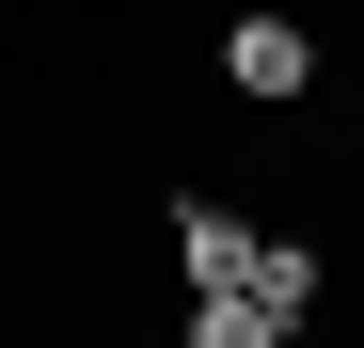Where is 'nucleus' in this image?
I'll return each mask as SVG.
<instances>
[{
	"instance_id": "f03ea898",
	"label": "nucleus",
	"mask_w": 364,
	"mask_h": 348,
	"mask_svg": "<svg viewBox=\"0 0 364 348\" xmlns=\"http://www.w3.org/2000/svg\"><path fill=\"white\" fill-rule=\"evenodd\" d=\"M222 80H237V95H301V80H317V48H301L285 16H237V32H222Z\"/></svg>"
},
{
	"instance_id": "20e7f679",
	"label": "nucleus",
	"mask_w": 364,
	"mask_h": 348,
	"mask_svg": "<svg viewBox=\"0 0 364 348\" xmlns=\"http://www.w3.org/2000/svg\"><path fill=\"white\" fill-rule=\"evenodd\" d=\"M254 301L301 332V317H317V254H301V238H269V254H254Z\"/></svg>"
},
{
	"instance_id": "7ed1b4c3",
	"label": "nucleus",
	"mask_w": 364,
	"mask_h": 348,
	"mask_svg": "<svg viewBox=\"0 0 364 348\" xmlns=\"http://www.w3.org/2000/svg\"><path fill=\"white\" fill-rule=\"evenodd\" d=\"M191 348H285V317L254 301V285H222V301H191Z\"/></svg>"
},
{
	"instance_id": "f257e3e1",
	"label": "nucleus",
	"mask_w": 364,
	"mask_h": 348,
	"mask_svg": "<svg viewBox=\"0 0 364 348\" xmlns=\"http://www.w3.org/2000/svg\"><path fill=\"white\" fill-rule=\"evenodd\" d=\"M174 254H191V301H222V285H254V254H269V238H254L237 206H206V190H191V206H174Z\"/></svg>"
}]
</instances>
